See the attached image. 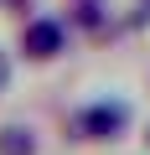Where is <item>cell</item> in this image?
<instances>
[{"instance_id":"obj_4","label":"cell","mask_w":150,"mask_h":155,"mask_svg":"<svg viewBox=\"0 0 150 155\" xmlns=\"http://www.w3.org/2000/svg\"><path fill=\"white\" fill-rule=\"evenodd\" d=\"M0 155H42V134L26 119H5L0 124Z\"/></svg>"},{"instance_id":"obj_2","label":"cell","mask_w":150,"mask_h":155,"mask_svg":"<svg viewBox=\"0 0 150 155\" xmlns=\"http://www.w3.org/2000/svg\"><path fill=\"white\" fill-rule=\"evenodd\" d=\"M67 41H72V26H67L62 16H26L16 52H21L31 67H47V62L67 57Z\"/></svg>"},{"instance_id":"obj_7","label":"cell","mask_w":150,"mask_h":155,"mask_svg":"<svg viewBox=\"0 0 150 155\" xmlns=\"http://www.w3.org/2000/svg\"><path fill=\"white\" fill-rule=\"evenodd\" d=\"M140 140H145V150H150V124H145V134H140Z\"/></svg>"},{"instance_id":"obj_5","label":"cell","mask_w":150,"mask_h":155,"mask_svg":"<svg viewBox=\"0 0 150 155\" xmlns=\"http://www.w3.org/2000/svg\"><path fill=\"white\" fill-rule=\"evenodd\" d=\"M11 83H16V57H11L5 47H0V98L11 93Z\"/></svg>"},{"instance_id":"obj_6","label":"cell","mask_w":150,"mask_h":155,"mask_svg":"<svg viewBox=\"0 0 150 155\" xmlns=\"http://www.w3.org/2000/svg\"><path fill=\"white\" fill-rule=\"evenodd\" d=\"M0 5H5L11 16H21V21H26V16H31V5H36V0H0Z\"/></svg>"},{"instance_id":"obj_1","label":"cell","mask_w":150,"mask_h":155,"mask_svg":"<svg viewBox=\"0 0 150 155\" xmlns=\"http://www.w3.org/2000/svg\"><path fill=\"white\" fill-rule=\"evenodd\" d=\"M135 124L129 98H88L67 114V145H119Z\"/></svg>"},{"instance_id":"obj_3","label":"cell","mask_w":150,"mask_h":155,"mask_svg":"<svg viewBox=\"0 0 150 155\" xmlns=\"http://www.w3.org/2000/svg\"><path fill=\"white\" fill-rule=\"evenodd\" d=\"M72 31H83V36H109L114 31V16L104 0H67V16H62Z\"/></svg>"},{"instance_id":"obj_8","label":"cell","mask_w":150,"mask_h":155,"mask_svg":"<svg viewBox=\"0 0 150 155\" xmlns=\"http://www.w3.org/2000/svg\"><path fill=\"white\" fill-rule=\"evenodd\" d=\"M140 11H145V16H150V0H140Z\"/></svg>"}]
</instances>
